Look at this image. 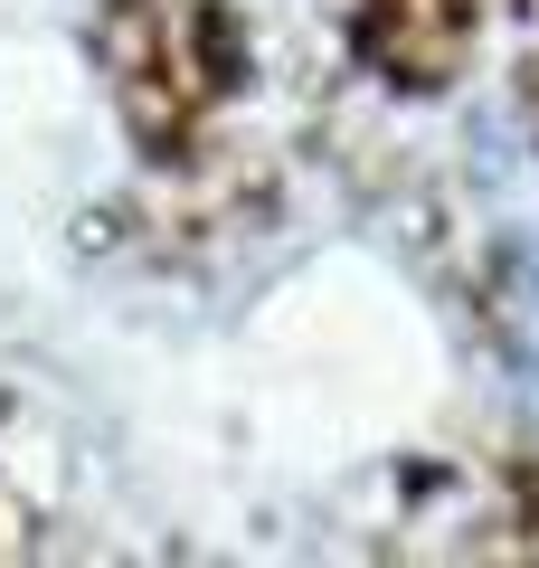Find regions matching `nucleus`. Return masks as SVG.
<instances>
[{
  "mask_svg": "<svg viewBox=\"0 0 539 568\" xmlns=\"http://www.w3.org/2000/svg\"><path fill=\"white\" fill-rule=\"evenodd\" d=\"M511 369H520V388L539 398V265L520 275V294H511Z\"/></svg>",
  "mask_w": 539,
  "mask_h": 568,
  "instance_id": "1",
  "label": "nucleus"
}]
</instances>
